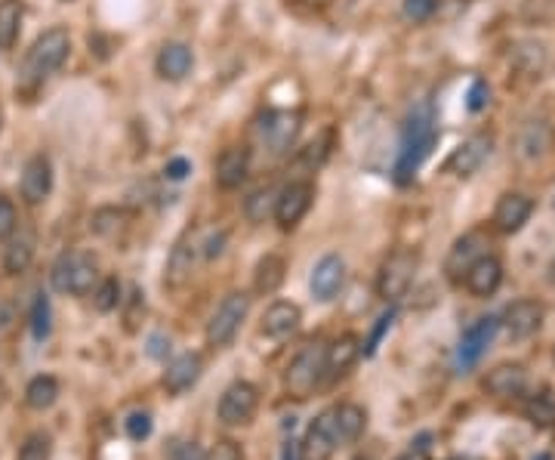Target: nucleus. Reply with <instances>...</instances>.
I'll return each mask as SVG.
<instances>
[{
  "label": "nucleus",
  "instance_id": "1",
  "mask_svg": "<svg viewBox=\"0 0 555 460\" xmlns=\"http://www.w3.org/2000/svg\"><path fill=\"white\" fill-rule=\"evenodd\" d=\"M435 142H438V124H435L432 102H416L404 120L402 152H398V161H395V180L402 185L411 183L416 171H420V164L429 158V152L435 149Z\"/></svg>",
  "mask_w": 555,
  "mask_h": 460
},
{
  "label": "nucleus",
  "instance_id": "2",
  "mask_svg": "<svg viewBox=\"0 0 555 460\" xmlns=\"http://www.w3.org/2000/svg\"><path fill=\"white\" fill-rule=\"evenodd\" d=\"M68 53H71V35H68V31L59 28V26L47 28L44 35L31 44L26 62H22V75H19L22 87L44 84L53 71L62 68V62L68 59Z\"/></svg>",
  "mask_w": 555,
  "mask_h": 460
},
{
  "label": "nucleus",
  "instance_id": "3",
  "mask_svg": "<svg viewBox=\"0 0 555 460\" xmlns=\"http://www.w3.org/2000/svg\"><path fill=\"white\" fill-rule=\"evenodd\" d=\"M324 368H328V343H324L321 337H315V340H309L303 350L293 355L288 374H284V386H288L293 399L303 402L321 386Z\"/></svg>",
  "mask_w": 555,
  "mask_h": 460
},
{
  "label": "nucleus",
  "instance_id": "4",
  "mask_svg": "<svg viewBox=\"0 0 555 460\" xmlns=\"http://www.w3.org/2000/svg\"><path fill=\"white\" fill-rule=\"evenodd\" d=\"M50 281L59 294L84 297L99 281V263L89 250H65L59 260L53 263Z\"/></svg>",
  "mask_w": 555,
  "mask_h": 460
},
{
  "label": "nucleus",
  "instance_id": "5",
  "mask_svg": "<svg viewBox=\"0 0 555 460\" xmlns=\"http://www.w3.org/2000/svg\"><path fill=\"white\" fill-rule=\"evenodd\" d=\"M416 269H420V254L411 247H398L382 260L380 272H377V294L380 300L395 303L411 290Z\"/></svg>",
  "mask_w": 555,
  "mask_h": 460
},
{
  "label": "nucleus",
  "instance_id": "6",
  "mask_svg": "<svg viewBox=\"0 0 555 460\" xmlns=\"http://www.w3.org/2000/svg\"><path fill=\"white\" fill-rule=\"evenodd\" d=\"M247 312H250V297L241 294V290H232L207 321V343L216 346V350L232 343L238 328L244 325V319H247Z\"/></svg>",
  "mask_w": 555,
  "mask_h": 460
},
{
  "label": "nucleus",
  "instance_id": "7",
  "mask_svg": "<svg viewBox=\"0 0 555 460\" xmlns=\"http://www.w3.org/2000/svg\"><path fill=\"white\" fill-rule=\"evenodd\" d=\"M257 136L263 140V145L272 152V155H284V152H290V145L297 142V136H299V115L297 111H284V109L266 111L257 124Z\"/></svg>",
  "mask_w": 555,
  "mask_h": 460
},
{
  "label": "nucleus",
  "instance_id": "8",
  "mask_svg": "<svg viewBox=\"0 0 555 460\" xmlns=\"http://www.w3.org/2000/svg\"><path fill=\"white\" fill-rule=\"evenodd\" d=\"M494 155V136L491 133H472L469 140H463L447 158V173H454L456 180H469L481 167L487 164V158Z\"/></svg>",
  "mask_w": 555,
  "mask_h": 460
},
{
  "label": "nucleus",
  "instance_id": "9",
  "mask_svg": "<svg viewBox=\"0 0 555 460\" xmlns=\"http://www.w3.org/2000/svg\"><path fill=\"white\" fill-rule=\"evenodd\" d=\"M491 235H487L485 229H472L466 235H460L447 250V260H445V276L454 281V285H460L463 276L469 272V266L478 260V256L491 254Z\"/></svg>",
  "mask_w": 555,
  "mask_h": 460
},
{
  "label": "nucleus",
  "instance_id": "10",
  "mask_svg": "<svg viewBox=\"0 0 555 460\" xmlns=\"http://www.w3.org/2000/svg\"><path fill=\"white\" fill-rule=\"evenodd\" d=\"M342 445L340 430H337V408H328L315 417L312 426L306 430V439L299 445V457L303 460H330L333 451Z\"/></svg>",
  "mask_w": 555,
  "mask_h": 460
},
{
  "label": "nucleus",
  "instance_id": "11",
  "mask_svg": "<svg viewBox=\"0 0 555 460\" xmlns=\"http://www.w3.org/2000/svg\"><path fill=\"white\" fill-rule=\"evenodd\" d=\"M259 390L247 381H235L219 399V421L225 426H244L257 417Z\"/></svg>",
  "mask_w": 555,
  "mask_h": 460
},
{
  "label": "nucleus",
  "instance_id": "12",
  "mask_svg": "<svg viewBox=\"0 0 555 460\" xmlns=\"http://www.w3.org/2000/svg\"><path fill=\"white\" fill-rule=\"evenodd\" d=\"M312 198H315V189L312 183H288L275 198V223L281 225L284 232L288 229H297L303 223V216L309 214L312 207Z\"/></svg>",
  "mask_w": 555,
  "mask_h": 460
},
{
  "label": "nucleus",
  "instance_id": "13",
  "mask_svg": "<svg viewBox=\"0 0 555 460\" xmlns=\"http://www.w3.org/2000/svg\"><path fill=\"white\" fill-rule=\"evenodd\" d=\"M497 330H500V319H497V316L478 319L476 325L463 330L460 346H456V361H460L463 368H476L481 361V355L491 350Z\"/></svg>",
  "mask_w": 555,
  "mask_h": 460
},
{
  "label": "nucleus",
  "instance_id": "14",
  "mask_svg": "<svg viewBox=\"0 0 555 460\" xmlns=\"http://www.w3.org/2000/svg\"><path fill=\"white\" fill-rule=\"evenodd\" d=\"M346 285V260L340 254H328L315 263L312 278H309V290L318 303H330L337 300V294Z\"/></svg>",
  "mask_w": 555,
  "mask_h": 460
},
{
  "label": "nucleus",
  "instance_id": "15",
  "mask_svg": "<svg viewBox=\"0 0 555 460\" xmlns=\"http://www.w3.org/2000/svg\"><path fill=\"white\" fill-rule=\"evenodd\" d=\"M530 214H534V201H530L525 192H506V195H500V201H497L491 223L503 235H516V232L525 229Z\"/></svg>",
  "mask_w": 555,
  "mask_h": 460
},
{
  "label": "nucleus",
  "instance_id": "16",
  "mask_svg": "<svg viewBox=\"0 0 555 460\" xmlns=\"http://www.w3.org/2000/svg\"><path fill=\"white\" fill-rule=\"evenodd\" d=\"M543 316H546L543 303L540 300H528V297H525V300H516V303L506 306L500 325L509 330L512 340H528V337H534L537 330H540Z\"/></svg>",
  "mask_w": 555,
  "mask_h": 460
},
{
  "label": "nucleus",
  "instance_id": "17",
  "mask_svg": "<svg viewBox=\"0 0 555 460\" xmlns=\"http://www.w3.org/2000/svg\"><path fill=\"white\" fill-rule=\"evenodd\" d=\"M460 285H466L469 294L478 297V300L494 297L497 288L503 285V260H500V256H494V254L478 256V260L469 266V272L463 276Z\"/></svg>",
  "mask_w": 555,
  "mask_h": 460
},
{
  "label": "nucleus",
  "instance_id": "18",
  "mask_svg": "<svg viewBox=\"0 0 555 460\" xmlns=\"http://www.w3.org/2000/svg\"><path fill=\"white\" fill-rule=\"evenodd\" d=\"M53 192V164L47 155H31L22 171V198L28 204H44Z\"/></svg>",
  "mask_w": 555,
  "mask_h": 460
},
{
  "label": "nucleus",
  "instance_id": "19",
  "mask_svg": "<svg viewBox=\"0 0 555 460\" xmlns=\"http://www.w3.org/2000/svg\"><path fill=\"white\" fill-rule=\"evenodd\" d=\"M214 171L219 189H238L250 173V149L247 145H228L219 152Z\"/></svg>",
  "mask_w": 555,
  "mask_h": 460
},
{
  "label": "nucleus",
  "instance_id": "20",
  "mask_svg": "<svg viewBox=\"0 0 555 460\" xmlns=\"http://www.w3.org/2000/svg\"><path fill=\"white\" fill-rule=\"evenodd\" d=\"M552 149V127L546 120H528L516 136V158L525 164L546 158V152Z\"/></svg>",
  "mask_w": 555,
  "mask_h": 460
},
{
  "label": "nucleus",
  "instance_id": "21",
  "mask_svg": "<svg viewBox=\"0 0 555 460\" xmlns=\"http://www.w3.org/2000/svg\"><path fill=\"white\" fill-rule=\"evenodd\" d=\"M303 325V309L290 300H278L266 309L263 316V334L272 337V340H288Z\"/></svg>",
  "mask_w": 555,
  "mask_h": 460
},
{
  "label": "nucleus",
  "instance_id": "22",
  "mask_svg": "<svg viewBox=\"0 0 555 460\" xmlns=\"http://www.w3.org/2000/svg\"><path fill=\"white\" fill-rule=\"evenodd\" d=\"M201 371H204V361L198 352H183L176 355L173 361L167 365L164 371V390L170 395H183L189 392L194 383L201 381Z\"/></svg>",
  "mask_w": 555,
  "mask_h": 460
},
{
  "label": "nucleus",
  "instance_id": "23",
  "mask_svg": "<svg viewBox=\"0 0 555 460\" xmlns=\"http://www.w3.org/2000/svg\"><path fill=\"white\" fill-rule=\"evenodd\" d=\"M35 245H37V235L31 225H16V232L10 235V245L4 250V269L6 276H19L26 272L31 260H35Z\"/></svg>",
  "mask_w": 555,
  "mask_h": 460
},
{
  "label": "nucleus",
  "instance_id": "24",
  "mask_svg": "<svg viewBox=\"0 0 555 460\" xmlns=\"http://www.w3.org/2000/svg\"><path fill=\"white\" fill-rule=\"evenodd\" d=\"M158 75L164 80H183L194 68V53L189 44H179V40H170V44L161 47L158 62H154Z\"/></svg>",
  "mask_w": 555,
  "mask_h": 460
},
{
  "label": "nucleus",
  "instance_id": "25",
  "mask_svg": "<svg viewBox=\"0 0 555 460\" xmlns=\"http://www.w3.org/2000/svg\"><path fill=\"white\" fill-rule=\"evenodd\" d=\"M525 386H528V371L521 365H497L494 371H487V377H485V390L497 395V399L521 395Z\"/></svg>",
  "mask_w": 555,
  "mask_h": 460
},
{
  "label": "nucleus",
  "instance_id": "26",
  "mask_svg": "<svg viewBox=\"0 0 555 460\" xmlns=\"http://www.w3.org/2000/svg\"><path fill=\"white\" fill-rule=\"evenodd\" d=\"M361 355V340L355 334H342L328 346V368H324V381H337V377L346 374L349 368L358 361Z\"/></svg>",
  "mask_w": 555,
  "mask_h": 460
},
{
  "label": "nucleus",
  "instance_id": "27",
  "mask_svg": "<svg viewBox=\"0 0 555 460\" xmlns=\"http://www.w3.org/2000/svg\"><path fill=\"white\" fill-rule=\"evenodd\" d=\"M284 278H288V260L281 254H266L253 272V290L259 297H268L284 285Z\"/></svg>",
  "mask_w": 555,
  "mask_h": 460
},
{
  "label": "nucleus",
  "instance_id": "28",
  "mask_svg": "<svg viewBox=\"0 0 555 460\" xmlns=\"http://www.w3.org/2000/svg\"><path fill=\"white\" fill-rule=\"evenodd\" d=\"M192 269H194V247L189 241H179V245L170 250V260H167V269H164V285L179 290L185 281L192 278Z\"/></svg>",
  "mask_w": 555,
  "mask_h": 460
},
{
  "label": "nucleus",
  "instance_id": "29",
  "mask_svg": "<svg viewBox=\"0 0 555 460\" xmlns=\"http://www.w3.org/2000/svg\"><path fill=\"white\" fill-rule=\"evenodd\" d=\"M22 16H26L22 0H0V50H13V44L19 40Z\"/></svg>",
  "mask_w": 555,
  "mask_h": 460
},
{
  "label": "nucleus",
  "instance_id": "30",
  "mask_svg": "<svg viewBox=\"0 0 555 460\" xmlns=\"http://www.w3.org/2000/svg\"><path fill=\"white\" fill-rule=\"evenodd\" d=\"M367 426V411L355 402H346V405H337V430H340V442L349 445V442L361 439Z\"/></svg>",
  "mask_w": 555,
  "mask_h": 460
},
{
  "label": "nucleus",
  "instance_id": "31",
  "mask_svg": "<svg viewBox=\"0 0 555 460\" xmlns=\"http://www.w3.org/2000/svg\"><path fill=\"white\" fill-rule=\"evenodd\" d=\"M127 211L124 207H99L89 216V232L99 238H118L127 229Z\"/></svg>",
  "mask_w": 555,
  "mask_h": 460
},
{
  "label": "nucleus",
  "instance_id": "32",
  "mask_svg": "<svg viewBox=\"0 0 555 460\" xmlns=\"http://www.w3.org/2000/svg\"><path fill=\"white\" fill-rule=\"evenodd\" d=\"M59 399V381L53 374H40L26 386V405L31 411H47Z\"/></svg>",
  "mask_w": 555,
  "mask_h": 460
},
{
  "label": "nucleus",
  "instance_id": "33",
  "mask_svg": "<svg viewBox=\"0 0 555 460\" xmlns=\"http://www.w3.org/2000/svg\"><path fill=\"white\" fill-rule=\"evenodd\" d=\"M512 62H516L525 75H540L546 66V47L537 44V40H521L516 50H512Z\"/></svg>",
  "mask_w": 555,
  "mask_h": 460
},
{
  "label": "nucleus",
  "instance_id": "34",
  "mask_svg": "<svg viewBox=\"0 0 555 460\" xmlns=\"http://www.w3.org/2000/svg\"><path fill=\"white\" fill-rule=\"evenodd\" d=\"M275 198H278V192L268 189V185L250 192V198L244 201V216H247L250 223H266L268 216L275 214Z\"/></svg>",
  "mask_w": 555,
  "mask_h": 460
},
{
  "label": "nucleus",
  "instance_id": "35",
  "mask_svg": "<svg viewBox=\"0 0 555 460\" xmlns=\"http://www.w3.org/2000/svg\"><path fill=\"white\" fill-rule=\"evenodd\" d=\"M525 417L534 426H552L555 423V395L552 392H537L528 399Z\"/></svg>",
  "mask_w": 555,
  "mask_h": 460
},
{
  "label": "nucleus",
  "instance_id": "36",
  "mask_svg": "<svg viewBox=\"0 0 555 460\" xmlns=\"http://www.w3.org/2000/svg\"><path fill=\"white\" fill-rule=\"evenodd\" d=\"M31 334H35V340H47L53 330V306H50V297L47 294H37L35 297V306H31Z\"/></svg>",
  "mask_w": 555,
  "mask_h": 460
},
{
  "label": "nucleus",
  "instance_id": "37",
  "mask_svg": "<svg viewBox=\"0 0 555 460\" xmlns=\"http://www.w3.org/2000/svg\"><path fill=\"white\" fill-rule=\"evenodd\" d=\"M120 281L109 276V278H102V281H96V288H93V306L99 312H111V309H118L120 306Z\"/></svg>",
  "mask_w": 555,
  "mask_h": 460
},
{
  "label": "nucleus",
  "instance_id": "38",
  "mask_svg": "<svg viewBox=\"0 0 555 460\" xmlns=\"http://www.w3.org/2000/svg\"><path fill=\"white\" fill-rule=\"evenodd\" d=\"M50 457H53L50 433H31L19 448V460H50Z\"/></svg>",
  "mask_w": 555,
  "mask_h": 460
},
{
  "label": "nucleus",
  "instance_id": "39",
  "mask_svg": "<svg viewBox=\"0 0 555 460\" xmlns=\"http://www.w3.org/2000/svg\"><path fill=\"white\" fill-rule=\"evenodd\" d=\"M124 426H127V435L133 442H145L152 435V430H154V421H152L149 411H133V414L124 421Z\"/></svg>",
  "mask_w": 555,
  "mask_h": 460
},
{
  "label": "nucleus",
  "instance_id": "40",
  "mask_svg": "<svg viewBox=\"0 0 555 460\" xmlns=\"http://www.w3.org/2000/svg\"><path fill=\"white\" fill-rule=\"evenodd\" d=\"M487 102H491V87H487V80L476 78L469 84V93H466V109L472 115H478L481 109H487Z\"/></svg>",
  "mask_w": 555,
  "mask_h": 460
},
{
  "label": "nucleus",
  "instance_id": "41",
  "mask_svg": "<svg viewBox=\"0 0 555 460\" xmlns=\"http://www.w3.org/2000/svg\"><path fill=\"white\" fill-rule=\"evenodd\" d=\"M438 10V0H404V16L411 22H429Z\"/></svg>",
  "mask_w": 555,
  "mask_h": 460
},
{
  "label": "nucleus",
  "instance_id": "42",
  "mask_svg": "<svg viewBox=\"0 0 555 460\" xmlns=\"http://www.w3.org/2000/svg\"><path fill=\"white\" fill-rule=\"evenodd\" d=\"M395 316H398L395 309H389V312H382V316H380L377 328H373V334H371V340H367V343L361 346V352L367 355V359H371V355L377 352V346H380L382 337H386V330L392 328V321H395Z\"/></svg>",
  "mask_w": 555,
  "mask_h": 460
},
{
  "label": "nucleus",
  "instance_id": "43",
  "mask_svg": "<svg viewBox=\"0 0 555 460\" xmlns=\"http://www.w3.org/2000/svg\"><path fill=\"white\" fill-rule=\"evenodd\" d=\"M16 225H19V214H16V204L10 198L0 195V241L10 238L16 232Z\"/></svg>",
  "mask_w": 555,
  "mask_h": 460
},
{
  "label": "nucleus",
  "instance_id": "44",
  "mask_svg": "<svg viewBox=\"0 0 555 460\" xmlns=\"http://www.w3.org/2000/svg\"><path fill=\"white\" fill-rule=\"evenodd\" d=\"M167 460H204V451H201L198 442L176 439L173 445L167 448Z\"/></svg>",
  "mask_w": 555,
  "mask_h": 460
},
{
  "label": "nucleus",
  "instance_id": "45",
  "mask_svg": "<svg viewBox=\"0 0 555 460\" xmlns=\"http://www.w3.org/2000/svg\"><path fill=\"white\" fill-rule=\"evenodd\" d=\"M204 460H244L241 455V445L238 442H232V439H219L214 448L204 455Z\"/></svg>",
  "mask_w": 555,
  "mask_h": 460
},
{
  "label": "nucleus",
  "instance_id": "46",
  "mask_svg": "<svg viewBox=\"0 0 555 460\" xmlns=\"http://www.w3.org/2000/svg\"><path fill=\"white\" fill-rule=\"evenodd\" d=\"M189 173H192L189 158H170V161H167V167H164V176H167V180H173V183L185 180V176H189Z\"/></svg>",
  "mask_w": 555,
  "mask_h": 460
},
{
  "label": "nucleus",
  "instance_id": "47",
  "mask_svg": "<svg viewBox=\"0 0 555 460\" xmlns=\"http://www.w3.org/2000/svg\"><path fill=\"white\" fill-rule=\"evenodd\" d=\"M223 245H225V232H219V235H210L207 245H204V256H207V260H214V256L223 254Z\"/></svg>",
  "mask_w": 555,
  "mask_h": 460
},
{
  "label": "nucleus",
  "instance_id": "48",
  "mask_svg": "<svg viewBox=\"0 0 555 460\" xmlns=\"http://www.w3.org/2000/svg\"><path fill=\"white\" fill-rule=\"evenodd\" d=\"M167 352H170V337L164 340V334H154L152 346H149V355H152V359H164Z\"/></svg>",
  "mask_w": 555,
  "mask_h": 460
},
{
  "label": "nucleus",
  "instance_id": "49",
  "mask_svg": "<svg viewBox=\"0 0 555 460\" xmlns=\"http://www.w3.org/2000/svg\"><path fill=\"white\" fill-rule=\"evenodd\" d=\"M546 281H550V285L555 288V256H552V263L546 266Z\"/></svg>",
  "mask_w": 555,
  "mask_h": 460
},
{
  "label": "nucleus",
  "instance_id": "50",
  "mask_svg": "<svg viewBox=\"0 0 555 460\" xmlns=\"http://www.w3.org/2000/svg\"><path fill=\"white\" fill-rule=\"evenodd\" d=\"M534 460H552V455H537Z\"/></svg>",
  "mask_w": 555,
  "mask_h": 460
},
{
  "label": "nucleus",
  "instance_id": "51",
  "mask_svg": "<svg viewBox=\"0 0 555 460\" xmlns=\"http://www.w3.org/2000/svg\"><path fill=\"white\" fill-rule=\"evenodd\" d=\"M0 127H4V109H0Z\"/></svg>",
  "mask_w": 555,
  "mask_h": 460
},
{
  "label": "nucleus",
  "instance_id": "52",
  "mask_svg": "<svg viewBox=\"0 0 555 460\" xmlns=\"http://www.w3.org/2000/svg\"><path fill=\"white\" fill-rule=\"evenodd\" d=\"M309 4H324V0H309Z\"/></svg>",
  "mask_w": 555,
  "mask_h": 460
},
{
  "label": "nucleus",
  "instance_id": "53",
  "mask_svg": "<svg viewBox=\"0 0 555 460\" xmlns=\"http://www.w3.org/2000/svg\"><path fill=\"white\" fill-rule=\"evenodd\" d=\"M284 460H290V451H288V457H284Z\"/></svg>",
  "mask_w": 555,
  "mask_h": 460
}]
</instances>
